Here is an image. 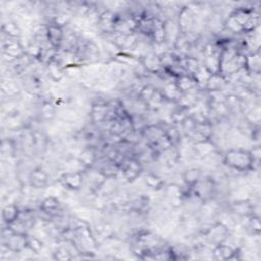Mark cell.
Instances as JSON below:
<instances>
[{"label": "cell", "mask_w": 261, "mask_h": 261, "mask_svg": "<svg viewBox=\"0 0 261 261\" xmlns=\"http://www.w3.org/2000/svg\"><path fill=\"white\" fill-rule=\"evenodd\" d=\"M249 151H250L252 159H253V170H257L260 166V157H261L260 146L255 145Z\"/></svg>", "instance_id": "26"}, {"label": "cell", "mask_w": 261, "mask_h": 261, "mask_svg": "<svg viewBox=\"0 0 261 261\" xmlns=\"http://www.w3.org/2000/svg\"><path fill=\"white\" fill-rule=\"evenodd\" d=\"M238 254H240V250L238 248H233L225 242L213 246L212 249V257L216 260L226 261L237 259Z\"/></svg>", "instance_id": "10"}, {"label": "cell", "mask_w": 261, "mask_h": 261, "mask_svg": "<svg viewBox=\"0 0 261 261\" xmlns=\"http://www.w3.org/2000/svg\"><path fill=\"white\" fill-rule=\"evenodd\" d=\"M60 185L70 191H81L84 184V171L82 170H67L60 174L58 178Z\"/></svg>", "instance_id": "5"}, {"label": "cell", "mask_w": 261, "mask_h": 261, "mask_svg": "<svg viewBox=\"0 0 261 261\" xmlns=\"http://www.w3.org/2000/svg\"><path fill=\"white\" fill-rule=\"evenodd\" d=\"M52 256H53L54 260H58V261H68V260L73 259V255H72L70 249L65 246H60V247L56 248L53 251Z\"/></svg>", "instance_id": "24"}, {"label": "cell", "mask_w": 261, "mask_h": 261, "mask_svg": "<svg viewBox=\"0 0 261 261\" xmlns=\"http://www.w3.org/2000/svg\"><path fill=\"white\" fill-rule=\"evenodd\" d=\"M227 83H228V80L225 76H223L221 73H213L208 79L204 87V90L207 93L220 92L224 90V88L227 86Z\"/></svg>", "instance_id": "14"}, {"label": "cell", "mask_w": 261, "mask_h": 261, "mask_svg": "<svg viewBox=\"0 0 261 261\" xmlns=\"http://www.w3.org/2000/svg\"><path fill=\"white\" fill-rule=\"evenodd\" d=\"M181 177H182V180H184L185 185L189 189H192L203 177V172L198 167H191V168L186 169L182 172Z\"/></svg>", "instance_id": "17"}, {"label": "cell", "mask_w": 261, "mask_h": 261, "mask_svg": "<svg viewBox=\"0 0 261 261\" xmlns=\"http://www.w3.org/2000/svg\"><path fill=\"white\" fill-rule=\"evenodd\" d=\"M174 83L181 93H188L195 90H200L194 77L188 73L176 76L174 79Z\"/></svg>", "instance_id": "15"}, {"label": "cell", "mask_w": 261, "mask_h": 261, "mask_svg": "<svg viewBox=\"0 0 261 261\" xmlns=\"http://www.w3.org/2000/svg\"><path fill=\"white\" fill-rule=\"evenodd\" d=\"M196 13L191 6H184L178 10L177 13V28L179 34L187 35L192 33L195 25Z\"/></svg>", "instance_id": "6"}, {"label": "cell", "mask_w": 261, "mask_h": 261, "mask_svg": "<svg viewBox=\"0 0 261 261\" xmlns=\"http://www.w3.org/2000/svg\"><path fill=\"white\" fill-rule=\"evenodd\" d=\"M98 159L97 152L93 146H90L88 148H85L79 155L77 161L82 164V166L86 168H91L95 165L96 161Z\"/></svg>", "instance_id": "16"}, {"label": "cell", "mask_w": 261, "mask_h": 261, "mask_svg": "<svg viewBox=\"0 0 261 261\" xmlns=\"http://www.w3.org/2000/svg\"><path fill=\"white\" fill-rule=\"evenodd\" d=\"M19 213H20V209L16 204L11 203V204L5 205L3 207L2 213H1L3 223L6 225H10L18 218Z\"/></svg>", "instance_id": "18"}, {"label": "cell", "mask_w": 261, "mask_h": 261, "mask_svg": "<svg viewBox=\"0 0 261 261\" xmlns=\"http://www.w3.org/2000/svg\"><path fill=\"white\" fill-rule=\"evenodd\" d=\"M223 164L238 172H249L253 170V159L247 149L232 148L223 154Z\"/></svg>", "instance_id": "1"}, {"label": "cell", "mask_w": 261, "mask_h": 261, "mask_svg": "<svg viewBox=\"0 0 261 261\" xmlns=\"http://www.w3.org/2000/svg\"><path fill=\"white\" fill-rule=\"evenodd\" d=\"M27 48L21 44L19 39L6 38V41L2 44V55L8 57V63L23 57L27 54Z\"/></svg>", "instance_id": "4"}, {"label": "cell", "mask_w": 261, "mask_h": 261, "mask_svg": "<svg viewBox=\"0 0 261 261\" xmlns=\"http://www.w3.org/2000/svg\"><path fill=\"white\" fill-rule=\"evenodd\" d=\"M44 248V243L41 239L34 234H27V249L34 254H39Z\"/></svg>", "instance_id": "23"}, {"label": "cell", "mask_w": 261, "mask_h": 261, "mask_svg": "<svg viewBox=\"0 0 261 261\" xmlns=\"http://www.w3.org/2000/svg\"><path fill=\"white\" fill-rule=\"evenodd\" d=\"M49 185V174L41 167H35L30 171V187L44 189Z\"/></svg>", "instance_id": "12"}, {"label": "cell", "mask_w": 261, "mask_h": 261, "mask_svg": "<svg viewBox=\"0 0 261 261\" xmlns=\"http://www.w3.org/2000/svg\"><path fill=\"white\" fill-rule=\"evenodd\" d=\"M139 62L147 73L159 74L163 71V66L160 57L155 52H147L140 56Z\"/></svg>", "instance_id": "8"}, {"label": "cell", "mask_w": 261, "mask_h": 261, "mask_svg": "<svg viewBox=\"0 0 261 261\" xmlns=\"http://www.w3.org/2000/svg\"><path fill=\"white\" fill-rule=\"evenodd\" d=\"M39 212L46 215L49 219H54L62 215V205L58 198L50 196L44 198L39 205Z\"/></svg>", "instance_id": "7"}, {"label": "cell", "mask_w": 261, "mask_h": 261, "mask_svg": "<svg viewBox=\"0 0 261 261\" xmlns=\"http://www.w3.org/2000/svg\"><path fill=\"white\" fill-rule=\"evenodd\" d=\"M40 113L44 119L50 120L52 119L56 114V108L53 103L51 102H44L42 104V107L40 109Z\"/></svg>", "instance_id": "25"}, {"label": "cell", "mask_w": 261, "mask_h": 261, "mask_svg": "<svg viewBox=\"0 0 261 261\" xmlns=\"http://www.w3.org/2000/svg\"><path fill=\"white\" fill-rule=\"evenodd\" d=\"M144 182H145V185L149 189L155 190V191L161 190L164 187L163 179L160 176H158L156 173H153L151 171L145 173V175H144Z\"/></svg>", "instance_id": "21"}, {"label": "cell", "mask_w": 261, "mask_h": 261, "mask_svg": "<svg viewBox=\"0 0 261 261\" xmlns=\"http://www.w3.org/2000/svg\"><path fill=\"white\" fill-rule=\"evenodd\" d=\"M244 70L246 71V73L248 75H251V76L260 74L261 57H260V50L259 49L248 52L246 54Z\"/></svg>", "instance_id": "11"}, {"label": "cell", "mask_w": 261, "mask_h": 261, "mask_svg": "<svg viewBox=\"0 0 261 261\" xmlns=\"http://www.w3.org/2000/svg\"><path fill=\"white\" fill-rule=\"evenodd\" d=\"M206 240L213 246L224 243L229 238V228L222 222H214L201 231Z\"/></svg>", "instance_id": "3"}, {"label": "cell", "mask_w": 261, "mask_h": 261, "mask_svg": "<svg viewBox=\"0 0 261 261\" xmlns=\"http://www.w3.org/2000/svg\"><path fill=\"white\" fill-rule=\"evenodd\" d=\"M64 31L65 28L61 27L53 21H49L46 23V35H47V42L56 50H60L63 38H64Z\"/></svg>", "instance_id": "9"}, {"label": "cell", "mask_w": 261, "mask_h": 261, "mask_svg": "<svg viewBox=\"0 0 261 261\" xmlns=\"http://www.w3.org/2000/svg\"><path fill=\"white\" fill-rule=\"evenodd\" d=\"M181 129L176 124L167 125L164 127V135L172 147H177L181 141Z\"/></svg>", "instance_id": "19"}, {"label": "cell", "mask_w": 261, "mask_h": 261, "mask_svg": "<svg viewBox=\"0 0 261 261\" xmlns=\"http://www.w3.org/2000/svg\"><path fill=\"white\" fill-rule=\"evenodd\" d=\"M118 165H119L118 175L121 174L126 181L136 180L143 172V164L141 160L134 155L124 157Z\"/></svg>", "instance_id": "2"}, {"label": "cell", "mask_w": 261, "mask_h": 261, "mask_svg": "<svg viewBox=\"0 0 261 261\" xmlns=\"http://www.w3.org/2000/svg\"><path fill=\"white\" fill-rule=\"evenodd\" d=\"M46 73L53 82H59L65 75V65L56 57L48 62L46 65Z\"/></svg>", "instance_id": "13"}, {"label": "cell", "mask_w": 261, "mask_h": 261, "mask_svg": "<svg viewBox=\"0 0 261 261\" xmlns=\"http://www.w3.org/2000/svg\"><path fill=\"white\" fill-rule=\"evenodd\" d=\"M2 34L6 38L19 39V37L21 35V30L15 21L8 20L7 22L2 24Z\"/></svg>", "instance_id": "22"}, {"label": "cell", "mask_w": 261, "mask_h": 261, "mask_svg": "<svg viewBox=\"0 0 261 261\" xmlns=\"http://www.w3.org/2000/svg\"><path fill=\"white\" fill-rule=\"evenodd\" d=\"M243 217V216H242ZM247 219L245 224L246 229L254 236H259L261 232V225H260V217L257 214H250L244 216Z\"/></svg>", "instance_id": "20"}]
</instances>
